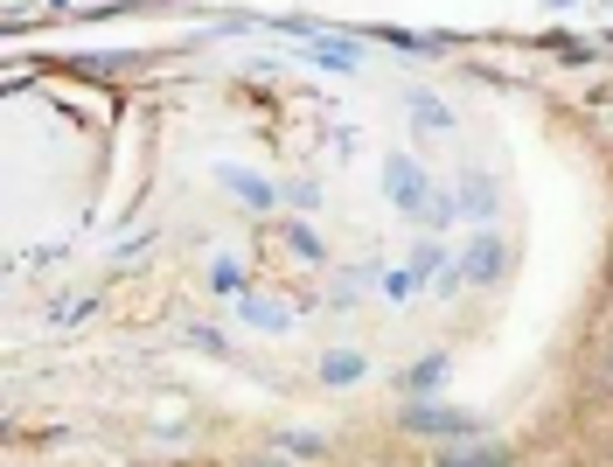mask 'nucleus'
<instances>
[{"mask_svg": "<svg viewBox=\"0 0 613 467\" xmlns=\"http://www.w3.org/2000/svg\"><path fill=\"white\" fill-rule=\"evenodd\" d=\"M383 189L397 196V210H412V217H426L432 210V189H426V175H418V161L412 154H391L383 161Z\"/></svg>", "mask_w": 613, "mask_h": 467, "instance_id": "1", "label": "nucleus"}, {"mask_svg": "<svg viewBox=\"0 0 613 467\" xmlns=\"http://www.w3.org/2000/svg\"><path fill=\"white\" fill-rule=\"evenodd\" d=\"M217 182H223V189L230 196H244V202H252V210H273V182H258V175H244V167H217Z\"/></svg>", "mask_w": 613, "mask_h": 467, "instance_id": "2", "label": "nucleus"}, {"mask_svg": "<svg viewBox=\"0 0 613 467\" xmlns=\"http://www.w3.org/2000/svg\"><path fill=\"white\" fill-rule=\"evenodd\" d=\"M495 272H502V237H474V245H467V279H482V287H488V279Z\"/></svg>", "mask_w": 613, "mask_h": 467, "instance_id": "3", "label": "nucleus"}, {"mask_svg": "<svg viewBox=\"0 0 613 467\" xmlns=\"http://www.w3.org/2000/svg\"><path fill=\"white\" fill-rule=\"evenodd\" d=\"M460 196H467V202H460V210H467L474 223H482V217L495 210V182L482 175V167H467V189H460Z\"/></svg>", "mask_w": 613, "mask_h": 467, "instance_id": "4", "label": "nucleus"}, {"mask_svg": "<svg viewBox=\"0 0 613 467\" xmlns=\"http://www.w3.org/2000/svg\"><path fill=\"white\" fill-rule=\"evenodd\" d=\"M244 322H252V328H286L293 314H286L279 301H258V293H244Z\"/></svg>", "mask_w": 613, "mask_h": 467, "instance_id": "5", "label": "nucleus"}, {"mask_svg": "<svg viewBox=\"0 0 613 467\" xmlns=\"http://www.w3.org/2000/svg\"><path fill=\"white\" fill-rule=\"evenodd\" d=\"M474 419H460V412H412V433H467Z\"/></svg>", "mask_w": 613, "mask_h": 467, "instance_id": "6", "label": "nucleus"}, {"mask_svg": "<svg viewBox=\"0 0 613 467\" xmlns=\"http://www.w3.org/2000/svg\"><path fill=\"white\" fill-rule=\"evenodd\" d=\"M321 370H328V384H356V377H362V357H349V349H335V357L321 363Z\"/></svg>", "mask_w": 613, "mask_h": 467, "instance_id": "7", "label": "nucleus"}, {"mask_svg": "<svg viewBox=\"0 0 613 467\" xmlns=\"http://www.w3.org/2000/svg\"><path fill=\"white\" fill-rule=\"evenodd\" d=\"M412 119L426 126V133H432V126L447 133V126H453V112H447V105H432V98H412Z\"/></svg>", "mask_w": 613, "mask_h": 467, "instance_id": "8", "label": "nucleus"}, {"mask_svg": "<svg viewBox=\"0 0 613 467\" xmlns=\"http://www.w3.org/2000/svg\"><path fill=\"white\" fill-rule=\"evenodd\" d=\"M439 266H447V252H439V245H418V258H412V272H418V279H432Z\"/></svg>", "mask_w": 613, "mask_h": 467, "instance_id": "9", "label": "nucleus"}, {"mask_svg": "<svg viewBox=\"0 0 613 467\" xmlns=\"http://www.w3.org/2000/svg\"><path fill=\"white\" fill-rule=\"evenodd\" d=\"M439 377H447V357H426V363H418V370H412V384H418V390H432Z\"/></svg>", "mask_w": 613, "mask_h": 467, "instance_id": "10", "label": "nucleus"}, {"mask_svg": "<svg viewBox=\"0 0 613 467\" xmlns=\"http://www.w3.org/2000/svg\"><path fill=\"white\" fill-rule=\"evenodd\" d=\"M286 245H293L300 258H321V245H314V237H307V231H300V223H286Z\"/></svg>", "mask_w": 613, "mask_h": 467, "instance_id": "11", "label": "nucleus"}, {"mask_svg": "<svg viewBox=\"0 0 613 467\" xmlns=\"http://www.w3.org/2000/svg\"><path fill=\"white\" fill-rule=\"evenodd\" d=\"M412 287H418V272H391V279H383V293H391V301H405Z\"/></svg>", "mask_w": 613, "mask_h": 467, "instance_id": "12", "label": "nucleus"}, {"mask_svg": "<svg viewBox=\"0 0 613 467\" xmlns=\"http://www.w3.org/2000/svg\"><path fill=\"white\" fill-rule=\"evenodd\" d=\"M606 279H613V258H606Z\"/></svg>", "mask_w": 613, "mask_h": 467, "instance_id": "13", "label": "nucleus"}]
</instances>
